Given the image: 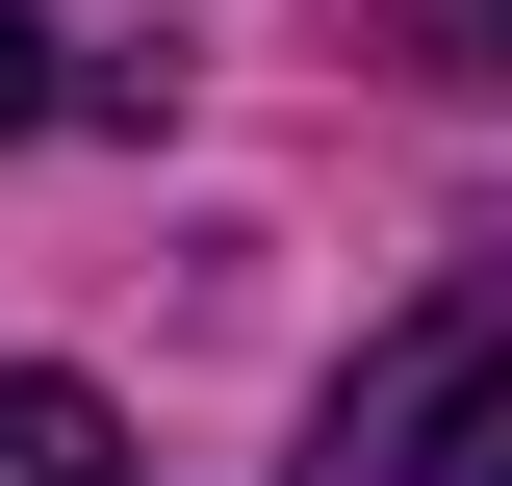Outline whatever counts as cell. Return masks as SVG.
<instances>
[{
    "label": "cell",
    "instance_id": "obj_1",
    "mask_svg": "<svg viewBox=\"0 0 512 486\" xmlns=\"http://www.w3.org/2000/svg\"><path fill=\"white\" fill-rule=\"evenodd\" d=\"M308 486H512V231L461 256V282H410L359 359H333Z\"/></svg>",
    "mask_w": 512,
    "mask_h": 486
},
{
    "label": "cell",
    "instance_id": "obj_2",
    "mask_svg": "<svg viewBox=\"0 0 512 486\" xmlns=\"http://www.w3.org/2000/svg\"><path fill=\"white\" fill-rule=\"evenodd\" d=\"M0 486H128V410L77 359H0Z\"/></svg>",
    "mask_w": 512,
    "mask_h": 486
},
{
    "label": "cell",
    "instance_id": "obj_3",
    "mask_svg": "<svg viewBox=\"0 0 512 486\" xmlns=\"http://www.w3.org/2000/svg\"><path fill=\"white\" fill-rule=\"evenodd\" d=\"M410 77H461V103H512V0H359Z\"/></svg>",
    "mask_w": 512,
    "mask_h": 486
},
{
    "label": "cell",
    "instance_id": "obj_4",
    "mask_svg": "<svg viewBox=\"0 0 512 486\" xmlns=\"http://www.w3.org/2000/svg\"><path fill=\"white\" fill-rule=\"evenodd\" d=\"M77 77H52V0H0V128H52Z\"/></svg>",
    "mask_w": 512,
    "mask_h": 486
}]
</instances>
